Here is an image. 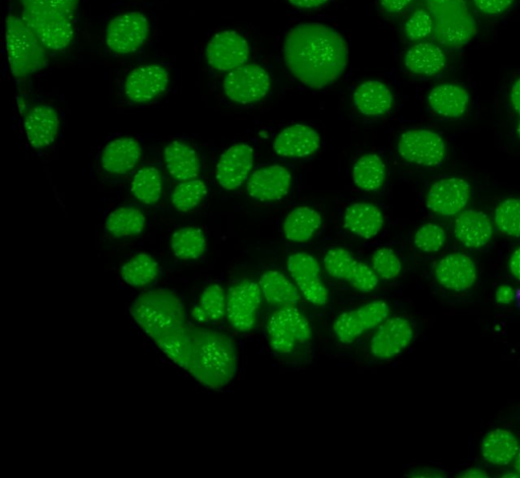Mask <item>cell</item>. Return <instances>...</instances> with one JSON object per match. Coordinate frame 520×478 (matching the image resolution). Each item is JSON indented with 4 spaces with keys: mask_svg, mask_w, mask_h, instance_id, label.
Wrapping results in <instances>:
<instances>
[{
    "mask_svg": "<svg viewBox=\"0 0 520 478\" xmlns=\"http://www.w3.org/2000/svg\"><path fill=\"white\" fill-rule=\"evenodd\" d=\"M285 63L300 83L320 90L336 83L349 63V48L334 28L320 23H304L286 36Z\"/></svg>",
    "mask_w": 520,
    "mask_h": 478,
    "instance_id": "cell-1",
    "label": "cell"
},
{
    "mask_svg": "<svg viewBox=\"0 0 520 478\" xmlns=\"http://www.w3.org/2000/svg\"><path fill=\"white\" fill-rule=\"evenodd\" d=\"M238 351L227 334L192 328V356L188 373L213 390L229 385L238 370Z\"/></svg>",
    "mask_w": 520,
    "mask_h": 478,
    "instance_id": "cell-2",
    "label": "cell"
},
{
    "mask_svg": "<svg viewBox=\"0 0 520 478\" xmlns=\"http://www.w3.org/2000/svg\"><path fill=\"white\" fill-rule=\"evenodd\" d=\"M133 318L154 341L169 331L186 324L184 306L171 290L156 289L140 295L132 308Z\"/></svg>",
    "mask_w": 520,
    "mask_h": 478,
    "instance_id": "cell-3",
    "label": "cell"
},
{
    "mask_svg": "<svg viewBox=\"0 0 520 478\" xmlns=\"http://www.w3.org/2000/svg\"><path fill=\"white\" fill-rule=\"evenodd\" d=\"M437 40L448 47L459 48L470 43L477 25L467 0H426Z\"/></svg>",
    "mask_w": 520,
    "mask_h": 478,
    "instance_id": "cell-4",
    "label": "cell"
},
{
    "mask_svg": "<svg viewBox=\"0 0 520 478\" xmlns=\"http://www.w3.org/2000/svg\"><path fill=\"white\" fill-rule=\"evenodd\" d=\"M6 41L11 70L17 79H26L47 65L46 48L23 18L7 19Z\"/></svg>",
    "mask_w": 520,
    "mask_h": 478,
    "instance_id": "cell-5",
    "label": "cell"
},
{
    "mask_svg": "<svg viewBox=\"0 0 520 478\" xmlns=\"http://www.w3.org/2000/svg\"><path fill=\"white\" fill-rule=\"evenodd\" d=\"M266 330L272 349L284 355L295 352L312 337L311 325L298 307L280 308L274 312Z\"/></svg>",
    "mask_w": 520,
    "mask_h": 478,
    "instance_id": "cell-6",
    "label": "cell"
},
{
    "mask_svg": "<svg viewBox=\"0 0 520 478\" xmlns=\"http://www.w3.org/2000/svg\"><path fill=\"white\" fill-rule=\"evenodd\" d=\"M22 18L46 49L61 51L74 38V27L67 14L40 7H25Z\"/></svg>",
    "mask_w": 520,
    "mask_h": 478,
    "instance_id": "cell-7",
    "label": "cell"
},
{
    "mask_svg": "<svg viewBox=\"0 0 520 478\" xmlns=\"http://www.w3.org/2000/svg\"><path fill=\"white\" fill-rule=\"evenodd\" d=\"M263 292L259 283L243 280L234 285L227 293L226 317L238 332H250L256 325Z\"/></svg>",
    "mask_w": 520,
    "mask_h": 478,
    "instance_id": "cell-8",
    "label": "cell"
},
{
    "mask_svg": "<svg viewBox=\"0 0 520 478\" xmlns=\"http://www.w3.org/2000/svg\"><path fill=\"white\" fill-rule=\"evenodd\" d=\"M389 316L388 304L373 301L341 314L334 323V334L340 343L349 345L376 329Z\"/></svg>",
    "mask_w": 520,
    "mask_h": 478,
    "instance_id": "cell-9",
    "label": "cell"
},
{
    "mask_svg": "<svg viewBox=\"0 0 520 478\" xmlns=\"http://www.w3.org/2000/svg\"><path fill=\"white\" fill-rule=\"evenodd\" d=\"M226 96L239 104L263 100L271 89L268 72L258 65L242 66L226 76L223 84Z\"/></svg>",
    "mask_w": 520,
    "mask_h": 478,
    "instance_id": "cell-10",
    "label": "cell"
},
{
    "mask_svg": "<svg viewBox=\"0 0 520 478\" xmlns=\"http://www.w3.org/2000/svg\"><path fill=\"white\" fill-rule=\"evenodd\" d=\"M325 270L335 279L348 282L361 292L373 291L379 284V278L372 267L358 261L351 252L343 248L328 251L323 258Z\"/></svg>",
    "mask_w": 520,
    "mask_h": 478,
    "instance_id": "cell-11",
    "label": "cell"
},
{
    "mask_svg": "<svg viewBox=\"0 0 520 478\" xmlns=\"http://www.w3.org/2000/svg\"><path fill=\"white\" fill-rule=\"evenodd\" d=\"M150 34L148 19L137 12L114 18L106 29L105 41L116 54H130L141 48Z\"/></svg>",
    "mask_w": 520,
    "mask_h": 478,
    "instance_id": "cell-12",
    "label": "cell"
},
{
    "mask_svg": "<svg viewBox=\"0 0 520 478\" xmlns=\"http://www.w3.org/2000/svg\"><path fill=\"white\" fill-rule=\"evenodd\" d=\"M288 271L305 300L315 307L329 304V290L321 279L319 262L307 253L291 255Z\"/></svg>",
    "mask_w": 520,
    "mask_h": 478,
    "instance_id": "cell-13",
    "label": "cell"
},
{
    "mask_svg": "<svg viewBox=\"0 0 520 478\" xmlns=\"http://www.w3.org/2000/svg\"><path fill=\"white\" fill-rule=\"evenodd\" d=\"M414 329L404 317H388L376 329L370 351L377 360L386 361L400 355L413 342Z\"/></svg>",
    "mask_w": 520,
    "mask_h": 478,
    "instance_id": "cell-14",
    "label": "cell"
},
{
    "mask_svg": "<svg viewBox=\"0 0 520 478\" xmlns=\"http://www.w3.org/2000/svg\"><path fill=\"white\" fill-rule=\"evenodd\" d=\"M398 150L406 161L427 167L440 165L446 155L442 137L429 130L405 132L400 138Z\"/></svg>",
    "mask_w": 520,
    "mask_h": 478,
    "instance_id": "cell-15",
    "label": "cell"
},
{
    "mask_svg": "<svg viewBox=\"0 0 520 478\" xmlns=\"http://www.w3.org/2000/svg\"><path fill=\"white\" fill-rule=\"evenodd\" d=\"M209 65L219 72H232L246 64L250 50L245 38L234 31L215 35L207 46Z\"/></svg>",
    "mask_w": 520,
    "mask_h": 478,
    "instance_id": "cell-16",
    "label": "cell"
},
{
    "mask_svg": "<svg viewBox=\"0 0 520 478\" xmlns=\"http://www.w3.org/2000/svg\"><path fill=\"white\" fill-rule=\"evenodd\" d=\"M471 186L463 178L450 177L441 179L430 188L427 194V207L441 216H454L468 205Z\"/></svg>",
    "mask_w": 520,
    "mask_h": 478,
    "instance_id": "cell-17",
    "label": "cell"
},
{
    "mask_svg": "<svg viewBox=\"0 0 520 478\" xmlns=\"http://www.w3.org/2000/svg\"><path fill=\"white\" fill-rule=\"evenodd\" d=\"M291 187V172L276 164L257 169L249 179L247 193L258 202H275L285 198Z\"/></svg>",
    "mask_w": 520,
    "mask_h": 478,
    "instance_id": "cell-18",
    "label": "cell"
},
{
    "mask_svg": "<svg viewBox=\"0 0 520 478\" xmlns=\"http://www.w3.org/2000/svg\"><path fill=\"white\" fill-rule=\"evenodd\" d=\"M169 80V73L163 67L143 66L127 76L124 93L134 103H149L166 92Z\"/></svg>",
    "mask_w": 520,
    "mask_h": 478,
    "instance_id": "cell-19",
    "label": "cell"
},
{
    "mask_svg": "<svg viewBox=\"0 0 520 478\" xmlns=\"http://www.w3.org/2000/svg\"><path fill=\"white\" fill-rule=\"evenodd\" d=\"M253 149L247 144H235L227 149L216 167L218 184L227 191L240 188L253 167Z\"/></svg>",
    "mask_w": 520,
    "mask_h": 478,
    "instance_id": "cell-20",
    "label": "cell"
},
{
    "mask_svg": "<svg viewBox=\"0 0 520 478\" xmlns=\"http://www.w3.org/2000/svg\"><path fill=\"white\" fill-rule=\"evenodd\" d=\"M437 281L444 288L463 292L470 289L478 277L474 261L464 254H450L439 261L435 269Z\"/></svg>",
    "mask_w": 520,
    "mask_h": 478,
    "instance_id": "cell-21",
    "label": "cell"
},
{
    "mask_svg": "<svg viewBox=\"0 0 520 478\" xmlns=\"http://www.w3.org/2000/svg\"><path fill=\"white\" fill-rule=\"evenodd\" d=\"M59 116L49 105L32 108L25 118V132L30 145L38 150L49 147L57 138Z\"/></svg>",
    "mask_w": 520,
    "mask_h": 478,
    "instance_id": "cell-22",
    "label": "cell"
},
{
    "mask_svg": "<svg viewBox=\"0 0 520 478\" xmlns=\"http://www.w3.org/2000/svg\"><path fill=\"white\" fill-rule=\"evenodd\" d=\"M320 144V136L314 129L305 125H294L277 136L274 150L279 156L300 159L313 155Z\"/></svg>",
    "mask_w": 520,
    "mask_h": 478,
    "instance_id": "cell-23",
    "label": "cell"
},
{
    "mask_svg": "<svg viewBox=\"0 0 520 478\" xmlns=\"http://www.w3.org/2000/svg\"><path fill=\"white\" fill-rule=\"evenodd\" d=\"M142 147L133 138H118L102 151V168L110 174L123 175L132 171L141 161Z\"/></svg>",
    "mask_w": 520,
    "mask_h": 478,
    "instance_id": "cell-24",
    "label": "cell"
},
{
    "mask_svg": "<svg viewBox=\"0 0 520 478\" xmlns=\"http://www.w3.org/2000/svg\"><path fill=\"white\" fill-rule=\"evenodd\" d=\"M493 233L490 219L479 210L463 212L454 223L455 236L461 244L470 249H480L488 245Z\"/></svg>",
    "mask_w": 520,
    "mask_h": 478,
    "instance_id": "cell-25",
    "label": "cell"
},
{
    "mask_svg": "<svg viewBox=\"0 0 520 478\" xmlns=\"http://www.w3.org/2000/svg\"><path fill=\"white\" fill-rule=\"evenodd\" d=\"M354 104L365 116L378 117L390 112L394 107V94L385 84L369 80L360 84L354 95Z\"/></svg>",
    "mask_w": 520,
    "mask_h": 478,
    "instance_id": "cell-26",
    "label": "cell"
},
{
    "mask_svg": "<svg viewBox=\"0 0 520 478\" xmlns=\"http://www.w3.org/2000/svg\"><path fill=\"white\" fill-rule=\"evenodd\" d=\"M470 100V94L465 88L443 84L431 90L428 105L440 116L459 118L467 112Z\"/></svg>",
    "mask_w": 520,
    "mask_h": 478,
    "instance_id": "cell-27",
    "label": "cell"
},
{
    "mask_svg": "<svg viewBox=\"0 0 520 478\" xmlns=\"http://www.w3.org/2000/svg\"><path fill=\"white\" fill-rule=\"evenodd\" d=\"M164 160L170 175L178 182L198 178L201 162L197 152L185 143L173 141L164 150Z\"/></svg>",
    "mask_w": 520,
    "mask_h": 478,
    "instance_id": "cell-28",
    "label": "cell"
},
{
    "mask_svg": "<svg viewBox=\"0 0 520 478\" xmlns=\"http://www.w3.org/2000/svg\"><path fill=\"white\" fill-rule=\"evenodd\" d=\"M265 300L276 307H298L301 297L296 284L279 271H267L259 278Z\"/></svg>",
    "mask_w": 520,
    "mask_h": 478,
    "instance_id": "cell-29",
    "label": "cell"
},
{
    "mask_svg": "<svg viewBox=\"0 0 520 478\" xmlns=\"http://www.w3.org/2000/svg\"><path fill=\"white\" fill-rule=\"evenodd\" d=\"M384 224L381 210L368 203H356L348 207L344 216V226L351 233L371 239L379 234Z\"/></svg>",
    "mask_w": 520,
    "mask_h": 478,
    "instance_id": "cell-30",
    "label": "cell"
},
{
    "mask_svg": "<svg viewBox=\"0 0 520 478\" xmlns=\"http://www.w3.org/2000/svg\"><path fill=\"white\" fill-rule=\"evenodd\" d=\"M405 65L409 72L415 75L431 77L444 69L446 56L439 46L432 43H420L406 53Z\"/></svg>",
    "mask_w": 520,
    "mask_h": 478,
    "instance_id": "cell-31",
    "label": "cell"
},
{
    "mask_svg": "<svg viewBox=\"0 0 520 478\" xmlns=\"http://www.w3.org/2000/svg\"><path fill=\"white\" fill-rule=\"evenodd\" d=\"M321 224V215L316 210L301 206L287 215L283 230L289 242L304 244L314 237Z\"/></svg>",
    "mask_w": 520,
    "mask_h": 478,
    "instance_id": "cell-32",
    "label": "cell"
},
{
    "mask_svg": "<svg viewBox=\"0 0 520 478\" xmlns=\"http://www.w3.org/2000/svg\"><path fill=\"white\" fill-rule=\"evenodd\" d=\"M517 438L504 429H496L488 433L481 443L483 458L492 465L505 466L514 461L518 450Z\"/></svg>",
    "mask_w": 520,
    "mask_h": 478,
    "instance_id": "cell-33",
    "label": "cell"
},
{
    "mask_svg": "<svg viewBox=\"0 0 520 478\" xmlns=\"http://www.w3.org/2000/svg\"><path fill=\"white\" fill-rule=\"evenodd\" d=\"M160 350L181 369L188 371L192 356V328L187 324L177 327L158 338Z\"/></svg>",
    "mask_w": 520,
    "mask_h": 478,
    "instance_id": "cell-34",
    "label": "cell"
},
{
    "mask_svg": "<svg viewBox=\"0 0 520 478\" xmlns=\"http://www.w3.org/2000/svg\"><path fill=\"white\" fill-rule=\"evenodd\" d=\"M227 293L219 284H211L203 291L192 309L191 316L200 324H214L226 316Z\"/></svg>",
    "mask_w": 520,
    "mask_h": 478,
    "instance_id": "cell-35",
    "label": "cell"
},
{
    "mask_svg": "<svg viewBox=\"0 0 520 478\" xmlns=\"http://www.w3.org/2000/svg\"><path fill=\"white\" fill-rule=\"evenodd\" d=\"M170 248L179 260H198L206 253L207 238L200 228L183 227L171 236Z\"/></svg>",
    "mask_w": 520,
    "mask_h": 478,
    "instance_id": "cell-36",
    "label": "cell"
},
{
    "mask_svg": "<svg viewBox=\"0 0 520 478\" xmlns=\"http://www.w3.org/2000/svg\"><path fill=\"white\" fill-rule=\"evenodd\" d=\"M146 216L135 207H121L113 211L106 219L105 229L115 238L140 235L146 227Z\"/></svg>",
    "mask_w": 520,
    "mask_h": 478,
    "instance_id": "cell-37",
    "label": "cell"
},
{
    "mask_svg": "<svg viewBox=\"0 0 520 478\" xmlns=\"http://www.w3.org/2000/svg\"><path fill=\"white\" fill-rule=\"evenodd\" d=\"M386 168L383 160L376 154L361 156L353 168V182L364 192H376L385 182Z\"/></svg>",
    "mask_w": 520,
    "mask_h": 478,
    "instance_id": "cell-38",
    "label": "cell"
},
{
    "mask_svg": "<svg viewBox=\"0 0 520 478\" xmlns=\"http://www.w3.org/2000/svg\"><path fill=\"white\" fill-rule=\"evenodd\" d=\"M120 273L121 278L127 285L143 288L157 280L160 266L152 256L139 253L122 266Z\"/></svg>",
    "mask_w": 520,
    "mask_h": 478,
    "instance_id": "cell-39",
    "label": "cell"
},
{
    "mask_svg": "<svg viewBox=\"0 0 520 478\" xmlns=\"http://www.w3.org/2000/svg\"><path fill=\"white\" fill-rule=\"evenodd\" d=\"M163 192L160 171L152 166L140 169L132 182V193L137 200L146 205L159 202Z\"/></svg>",
    "mask_w": 520,
    "mask_h": 478,
    "instance_id": "cell-40",
    "label": "cell"
},
{
    "mask_svg": "<svg viewBox=\"0 0 520 478\" xmlns=\"http://www.w3.org/2000/svg\"><path fill=\"white\" fill-rule=\"evenodd\" d=\"M207 196V185L201 179L194 178L180 182L173 191L171 201L177 211L187 213L197 208Z\"/></svg>",
    "mask_w": 520,
    "mask_h": 478,
    "instance_id": "cell-41",
    "label": "cell"
},
{
    "mask_svg": "<svg viewBox=\"0 0 520 478\" xmlns=\"http://www.w3.org/2000/svg\"><path fill=\"white\" fill-rule=\"evenodd\" d=\"M495 223L501 234L520 237V199L500 203L495 211Z\"/></svg>",
    "mask_w": 520,
    "mask_h": 478,
    "instance_id": "cell-42",
    "label": "cell"
},
{
    "mask_svg": "<svg viewBox=\"0 0 520 478\" xmlns=\"http://www.w3.org/2000/svg\"><path fill=\"white\" fill-rule=\"evenodd\" d=\"M371 267L379 279L394 280L402 272L403 265L398 255L390 249L382 248L374 252Z\"/></svg>",
    "mask_w": 520,
    "mask_h": 478,
    "instance_id": "cell-43",
    "label": "cell"
},
{
    "mask_svg": "<svg viewBox=\"0 0 520 478\" xmlns=\"http://www.w3.org/2000/svg\"><path fill=\"white\" fill-rule=\"evenodd\" d=\"M445 230L433 223H427L420 227L414 238L415 247L426 254L439 252L445 245Z\"/></svg>",
    "mask_w": 520,
    "mask_h": 478,
    "instance_id": "cell-44",
    "label": "cell"
},
{
    "mask_svg": "<svg viewBox=\"0 0 520 478\" xmlns=\"http://www.w3.org/2000/svg\"><path fill=\"white\" fill-rule=\"evenodd\" d=\"M434 29L433 19L426 10L415 12L405 26L406 36L413 41L428 37Z\"/></svg>",
    "mask_w": 520,
    "mask_h": 478,
    "instance_id": "cell-45",
    "label": "cell"
},
{
    "mask_svg": "<svg viewBox=\"0 0 520 478\" xmlns=\"http://www.w3.org/2000/svg\"><path fill=\"white\" fill-rule=\"evenodd\" d=\"M24 7H40L55 10L72 17L78 10L80 0H21Z\"/></svg>",
    "mask_w": 520,
    "mask_h": 478,
    "instance_id": "cell-46",
    "label": "cell"
},
{
    "mask_svg": "<svg viewBox=\"0 0 520 478\" xmlns=\"http://www.w3.org/2000/svg\"><path fill=\"white\" fill-rule=\"evenodd\" d=\"M514 0H474L476 8L488 16H496L507 11Z\"/></svg>",
    "mask_w": 520,
    "mask_h": 478,
    "instance_id": "cell-47",
    "label": "cell"
},
{
    "mask_svg": "<svg viewBox=\"0 0 520 478\" xmlns=\"http://www.w3.org/2000/svg\"><path fill=\"white\" fill-rule=\"evenodd\" d=\"M379 2L386 12L397 14L407 9L414 0H379Z\"/></svg>",
    "mask_w": 520,
    "mask_h": 478,
    "instance_id": "cell-48",
    "label": "cell"
},
{
    "mask_svg": "<svg viewBox=\"0 0 520 478\" xmlns=\"http://www.w3.org/2000/svg\"><path fill=\"white\" fill-rule=\"evenodd\" d=\"M496 302L500 305H510L515 301V290L508 285H501L495 293Z\"/></svg>",
    "mask_w": 520,
    "mask_h": 478,
    "instance_id": "cell-49",
    "label": "cell"
},
{
    "mask_svg": "<svg viewBox=\"0 0 520 478\" xmlns=\"http://www.w3.org/2000/svg\"><path fill=\"white\" fill-rule=\"evenodd\" d=\"M406 476L412 478H442L447 475L443 471L433 468H418L410 471Z\"/></svg>",
    "mask_w": 520,
    "mask_h": 478,
    "instance_id": "cell-50",
    "label": "cell"
},
{
    "mask_svg": "<svg viewBox=\"0 0 520 478\" xmlns=\"http://www.w3.org/2000/svg\"><path fill=\"white\" fill-rule=\"evenodd\" d=\"M330 0H289L294 7L304 10H314L327 5Z\"/></svg>",
    "mask_w": 520,
    "mask_h": 478,
    "instance_id": "cell-51",
    "label": "cell"
},
{
    "mask_svg": "<svg viewBox=\"0 0 520 478\" xmlns=\"http://www.w3.org/2000/svg\"><path fill=\"white\" fill-rule=\"evenodd\" d=\"M509 269L511 274L520 281V248L517 249L509 261Z\"/></svg>",
    "mask_w": 520,
    "mask_h": 478,
    "instance_id": "cell-52",
    "label": "cell"
},
{
    "mask_svg": "<svg viewBox=\"0 0 520 478\" xmlns=\"http://www.w3.org/2000/svg\"><path fill=\"white\" fill-rule=\"evenodd\" d=\"M510 99L513 108L520 114V79H518L512 86Z\"/></svg>",
    "mask_w": 520,
    "mask_h": 478,
    "instance_id": "cell-53",
    "label": "cell"
},
{
    "mask_svg": "<svg viewBox=\"0 0 520 478\" xmlns=\"http://www.w3.org/2000/svg\"><path fill=\"white\" fill-rule=\"evenodd\" d=\"M460 478H488L489 474L481 468L472 467L465 471H463L460 475Z\"/></svg>",
    "mask_w": 520,
    "mask_h": 478,
    "instance_id": "cell-54",
    "label": "cell"
},
{
    "mask_svg": "<svg viewBox=\"0 0 520 478\" xmlns=\"http://www.w3.org/2000/svg\"><path fill=\"white\" fill-rule=\"evenodd\" d=\"M514 468L520 474V446H519L518 453L514 459Z\"/></svg>",
    "mask_w": 520,
    "mask_h": 478,
    "instance_id": "cell-55",
    "label": "cell"
},
{
    "mask_svg": "<svg viewBox=\"0 0 520 478\" xmlns=\"http://www.w3.org/2000/svg\"><path fill=\"white\" fill-rule=\"evenodd\" d=\"M502 477H505V478H520V474L516 471V472H507L506 474H504Z\"/></svg>",
    "mask_w": 520,
    "mask_h": 478,
    "instance_id": "cell-56",
    "label": "cell"
},
{
    "mask_svg": "<svg viewBox=\"0 0 520 478\" xmlns=\"http://www.w3.org/2000/svg\"><path fill=\"white\" fill-rule=\"evenodd\" d=\"M517 134H518V136H519V138H520V123H519V125H518V127H517Z\"/></svg>",
    "mask_w": 520,
    "mask_h": 478,
    "instance_id": "cell-57",
    "label": "cell"
}]
</instances>
